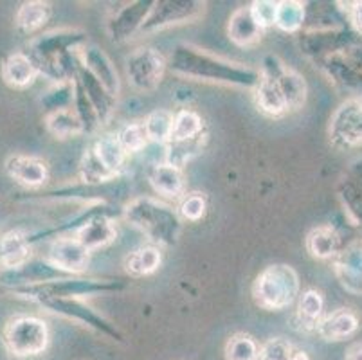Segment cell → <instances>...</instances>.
<instances>
[{"mask_svg":"<svg viewBox=\"0 0 362 360\" xmlns=\"http://www.w3.org/2000/svg\"><path fill=\"white\" fill-rule=\"evenodd\" d=\"M299 290L301 283L294 267L272 263L256 276L252 283V299L262 310L281 312L298 301Z\"/></svg>","mask_w":362,"mask_h":360,"instance_id":"obj_4","label":"cell"},{"mask_svg":"<svg viewBox=\"0 0 362 360\" xmlns=\"http://www.w3.org/2000/svg\"><path fill=\"white\" fill-rule=\"evenodd\" d=\"M45 128L56 139H69L74 135L85 134L80 119L71 108H62V110L49 112L45 117Z\"/></svg>","mask_w":362,"mask_h":360,"instance_id":"obj_35","label":"cell"},{"mask_svg":"<svg viewBox=\"0 0 362 360\" xmlns=\"http://www.w3.org/2000/svg\"><path fill=\"white\" fill-rule=\"evenodd\" d=\"M330 143L339 150L362 146V101L348 99L330 119Z\"/></svg>","mask_w":362,"mask_h":360,"instance_id":"obj_10","label":"cell"},{"mask_svg":"<svg viewBox=\"0 0 362 360\" xmlns=\"http://www.w3.org/2000/svg\"><path fill=\"white\" fill-rule=\"evenodd\" d=\"M207 209V202L206 198H204L202 193H189L180 200L179 206V216L186 222H199L202 220L204 214H206Z\"/></svg>","mask_w":362,"mask_h":360,"instance_id":"obj_42","label":"cell"},{"mask_svg":"<svg viewBox=\"0 0 362 360\" xmlns=\"http://www.w3.org/2000/svg\"><path fill=\"white\" fill-rule=\"evenodd\" d=\"M90 150L94 151L98 161L107 168L108 173H112L114 177H119L124 161H127V151L123 150L116 135H103V137L96 139Z\"/></svg>","mask_w":362,"mask_h":360,"instance_id":"obj_30","label":"cell"},{"mask_svg":"<svg viewBox=\"0 0 362 360\" xmlns=\"http://www.w3.org/2000/svg\"><path fill=\"white\" fill-rule=\"evenodd\" d=\"M72 105H74L72 110L76 112V115L80 119L85 134H94L101 124L100 119H98V114L94 107H92V103L88 101L83 87H81L80 81L74 76H72Z\"/></svg>","mask_w":362,"mask_h":360,"instance_id":"obj_36","label":"cell"},{"mask_svg":"<svg viewBox=\"0 0 362 360\" xmlns=\"http://www.w3.org/2000/svg\"><path fill=\"white\" fill-rule=\"evenodd\" d=\"M358 326H361V321H358L357 313L354 310L339 308L335 312L328 313V315H322L315 332H317L322 341L341 342L355 335Z\"/></svg>","mask_w":362,"mask_h":360,"instance_id":"obj_20","label":"cell"},{"mask_svg":"<svg viewBox=\"0 0 362 360\" xmlns=\"http://www.w3.org/2000/svg\"><path fill=\"white\" fill-rule=\"evenodd\" d=\"M202 135H206L204 119L195 110L184 108L173 115L170 143H186V141H193V139H199Z\"/></svg>","mask_w":362,"mask_h":360,"instance_id":"obj_33","label":"cell"},{"mask_svg":"<svg viewBox=\"0 0 362 360\" xmlns=\"http://www.w3.org/2000/svg\"><path fill=\"white\" fill-rule=\"evenodd\" d=\"M262 74L272 76L278 83L279 91H281L285 103H287L288 114L291 112H298L299 108L305 107L307 103V81L299 72L292 71L287 65L279 62L276 56H267L263 62Z\"/></svg>","mask_w":362,"mask_h":360,"instance_id":"obj_12","label":"cell"},{"mask_svg":"<svg viewBox=\"0 0 362 360\" xmlns=\"http://www.w3.org/2000/svg\"><path fill=\"white\" fill-rule=\"evenodd\" d=\"M114 216H116V214L110 213L92 216L83 227H80V229L76 231L74 238L88 250V252L101 249V247L110 245L117 236V229L116 226H114Z\"/></svg>","mask_w":362,"mask_h":360,"instance_id":"obj_19","label":"cell"},{"mask_svg":"<svg viewBox=\"0 0 362 360\" xmlns=\"http://www.w3.org/2000/svg\"><path fill=\"white\" fill-rule=\"evenodd\" d=\"M166 69V58L153 47H137L127 58L128 81L139 92L156 91Z\"/></svg>","mask_w":362,"mask_h":360,"instance_id":"obj_9","label":"cell"},{"mask_svg":"<svg viewBox=\"0 0 362 360\" xmlns=\"http://www.w3.org/2000/svg\"><path fill=\"white\" fill-rule=\"evenodd\" d=\"M47 260L71 276H81L90 262V252L74 236H64L52 240Z\"/></svg>","mask_w":362,"mask_h":360,"instance_id":"obj_13","label":"cell"},{"mask_svg":"<svg viewBox=\"0 0 362 360\" xmlns=\"http://www.w3.org/2000/svg\"><path fill=\"white\" fill-rule=\"evenodd\" d=\"M49 339L51 333L45 321L35 315L11 317L2 332V342L6 349L16 359L42 355L47 349Z\"/></svg>","mask_w":362,"mask_h":360,"instance_id":"obj_5","label":"cell"},{"mask_svg":"<svg viewBox=\"0 0 362 360\" xmlns=\"http://www.w3.org/2000/svg\"><path fill=\"white\" fill-rule=\"evenodd\" d=\"M33 245L28 234L22 231H9L0 238V270L21 267L31 257Z\"/></svg>","mask_w":362,"mask_h":360,"instance_id":"obj_26","label":"cell"},{"mask_svg":"<svg viewBox=\"0 0 362 360\" xmlns=\"http://www.w3.org/2000/svg\"><path fill=\"white\" fill-rule=\"evenodd\" d=\"M204 139H206V135H202V137L199 139H193V141H186V143H168L166 161H164V163L182 170V166H186L193 157H197V155L202 151Z\"/></svg>","mask_w":362,"mask_h":360,"instance_id":"obj_39","label":"cell"},{"mask_svg":"<svg viewBox=\"0 0 362 360\" xmlns=\"http://www.w3.org/2000/svg\"><path fill=\"white\" fill-rule=\"evenodd\" d=\"M255 103L258 110L269 117H281V115L288 114L285 98L272 76L262 74L258 87L255 88Z\"/></svg>","mask_w":362,"mask_h":360,"instance_id":"obj_27","label":"cell"},{"mask_svg":"<svg viewBox=\"0 0 362 360\" xmlns=\"http://www.w3.org/2000/svg\"><path fill=\"white\" fill-rule=\"evenodd\" d=\"M173 115L170 110H156L148 114L143 121L144 132H146L148 141L159 144H168L171 137V128H173Z\"/></svg>","mask_w":362,"mask_h":360,"instance_id":"obj_37","label":"cell"},{"mask_svg":"<svg viewBox=\"0 0 362 360\" xmlns=\"http://www.w3.org/2000/svg\"><path fill=\"white\" fill-rule=\"evenodd\" d=\"M341 234L335 227L319 226L307 234V250L315 260H332L341 252Z\"/></svg>","mask_w":362,"mask_h":360,"instance_id":"obj_28","label":"cell"},{"mask_svg":"<svg viewBox=\"0 0 362 360\" xmlns=\"http://www.w3.org/2000/svg\"><path fill=\"white\" fill-rule=\"evenodd\" d=\"M166 65L171 72L184 76V78L227 85V87L252 88L255 91L258 87L259 79H262V72L256 71V69L235 64V62L209 54L202 49H197L187 44L177 45L171 51Z\"/></svg>","mask_w":362,"mask_h":360,"instance_id":"obj_1","label":"cell"},{"mask_svg":"<svg viewBox=\"0 0 362 360\" xmlns=\"http://www.w3.org/2000/svg\"><path fill=\"white\" fill-rule=\"evenodd\" d=\"M74 78L78 79L81 87H83L88 101H90L94 110H96L100 123H108V119L112 117V112H114V107H116V98H112L107 92V88H105L103 85L83 67V64L80 62V56H78V65H76Z\"/></svg>","mask_w":362,"mask_h":360,"instance_id":"obj_21","label":"cell"},{"mask_svg":"<svg viewBox=\"0 0 362 360\" xmlns=\"http://www.w3.org/2000/svg\"><path fill=\"white\" fill-rule=\"evenodd\" d=\"M206 13L202 0H153L151 11L141 33H156L171 25L193 24Z\"/></svg>","mask_w":362,"mask_h":360,"instance_id":"obj_8","label":"cell"},{"mask_svg":"<svg viewBox=\"0 0 362 360\" xmlns=\"http://www.w3.org/2000/svg\"><path fill=\"white\" fill-rule=\"evenodd\" d=\"M294 346L283 339V337H272L259 348V360H288Z\"/></svg>","mask_w":362,"mask_h":360,"instance_id":"obj_43","label":"cell"},{"mask_svg":"<svg viewBox=\"0 0 362 360\" xmlns=\"http://www.w3.org/2000/svg\"><path fill=\"white\" fill-rule=\"evenodd\" d=\"M117 141L123 146V150L127 151V155L137 153L143 148H146V144L150 143L146 137V132H144L143 123H128L121 128L116 134Z\"/></svg>","mask_w":362,"mask_h":360,"instance_id":"obj_40","label":"cell"},{"mask_svg":"<svg viewBox=\"0 0 362 360\" xmlns=\"http://www.w3.org/2000/svg\"><path fill=\"white\" fill-rule=\"evenodd\" d=\"M346 360H362V344H354L346 352Z\"/></svg>","mask_w":362,"mask_h":360,"instance_id":"obj_46","label":"cell"},{"mask_svg":"<svg viewBox=\"0 0 362 360\" xmlns=\"http://www.w3.org/2000/svg\"><path fill=\"white\" fill-rule=\"evenodd\" d=\"M6 173L28 190H40L49 178L47 164L29 155H11L4 164Z\"/></svg>","mask_w":362,"mask_h":360,"instance_id":"obj_17","label":"cell"},{"mask_svg":"<svg viewBox=\"0 0 362 360\" xmlns=\"http://www.w3.org/2000/svg\"><path fill=\"white\" fill-rule=\"evenodd\" d=\"M160 263H163V254L156 245L139 247L124 257V269L134 277L150 276V274L157 272Z\"/></svg>","mask_w":362,"mask_h":360,"instance_id":"obj_31","label":"cell"},{"mask_svg":"<svg viewBox=\"0 0 362 360\" xmlns=\"http://www.w3.org/2000/svg\"><path fill=\"white\" fill-rule=\"evenodd\" d=\"M36 76L38 72L25 52H15L2 64V79L13 88L29 87L35 83Z\"/></svg>","mask_w":362,"mask_h":360,"instance_id":"obj_29","label":"cell"},{"mask_svg":"<svg viewBox=\"0 0 362 360\" xmlns=\"http://www.w3.org/2000/svg\"><path fill=\"white\" fill-rule=\"evenodd\" d=\"M151 6H153V0H136L117 9L116 15L112 16L107 24L112 42H124L141 31L144 20L150 15Z\"/></svg>","mask_w":362,"mask_h":360,"instance_id":"obj_15","label":"cell"},{"mask_svg":"<svg viewBox=\"0 0 362 360\" xmlns=\"http://www.w3.org/2000/svg\"><path fill=\"white\" fill-rule=\"evenodd\" d=\"M249 8H251V13L256 18V22H258L263 29L274 25L278 2H274V0H256V2H252V4L249 6Z\"/></svg>","mask_w":362,"mask_h":360,"instance_id":"obj_44","label":"cell"},{"mask_svg":"<svg viewBox=\"0 0 362 360\" xmlns=\"http://www.w3.org/2000/svg\"><path fill=\"white\" fill-rule=\"evenodd\" d=\"M337 197L348 220L362 229V158L355 161L337 184Z\"/></svg>","mask_w":362,"mask_h":360,"instance_id":"obj_16","label":"cell"},{"mask_svg":"<svg viewBox=\"0 0 362 360\" xmlns=\"http://www.w3.org/2000/svg\"><path fill=\"white\" fill-rule=\"evenodd\" d=\"M49 18H51V4L42 2V0H31V2H24L16 9L15 24L22 33L31 35L44 28Z\"/></svg>","mask_w":362,"mask_h":360,"instance_id":"obj_32","label":"cell"},{"mask_svg":"<svg viewBox=\"0 0 362 360\" xmlns=\"http://www.w3.org/2000/svg\"><path fill=\"white\" fill-rule=\"evenodd\" d=\"M123 216L130 226L146 234L157 245L173 247L179 242L180 231H182L179 213L157 198H132L124 206Z\"/></svg>","mask_w":362,"mask_h":360,"instance_id":"obj_2","label":"cell"},{"mask_svg":"<svg viewBox=\"0 0 362 360\" xmlns=\"http://www.w3.org/2000/svg\"><path fill=\"white\" fill-rule=\"evenodd\" d=\"M307 22V4L298 0H281L278 2L274 25L283 33H298Z\"/></svg>","mask_w":362,"mask_h":360,"instance_id":"obj_34","label":"cell"},{"mask_svg":"<svg viewBox=\"0 0 362 360\" xmlns=\"http://www.w3.org/2000/svg\"><path fill=\"white\" fill-rule=\"evenodd\" d=\"M148 180L156 193L166 198H180L186 190L182 170L168 163L153 164L148 171Z\"/></svg>","mask_w":362,"mask_h":360,"instance_id":"obj_24","label":"cell"},{"mask_svg":"<svg viewBox=\"0 0 362 360\" xmlns=\"http://www.w3.org/2000/svg\"><path fill=\"white\" fill-rule=\"evenodd\" d=\"M128 283L124 279H114V277H81L69 276L64 279L40 283V285L22 286V289L6 290L16 297L28 299L33 303H42L47 299H81L85 296H101V294H117L127 290Z\"/></svg>","mask_w":362,"mask_h":360,"instance_id":"obj_3","label":"cell"},{"mask_svg":"<svg viewBox=\"0 0 362 360\" xmlns=\"http://www.w3.org/2000/svg\"><path fill=\"white\" fill-rule=\"evenodd\" d=\"M325 313V299L322 294L314 289L305 290L298 297V308L294 313L296 328L301 332H315L319 321Z\"/></svg>","mask_w":362,"mask_h":360,"instance_id":"obj_25","label":"cell"},{"mask_svg":"<svg viewBox=\"0 0 362 360\" xmlns=\"http://www.w3.org/2000/svg\"><path fill=\"white\" fill-rule=\"evenodd\" d=\"M38 305L47 312L65 317L69 321H74L85 328L92 330V332L100 333L105 339H110V341L119 342V344L124 342L123 332L81 299H47V301H42Z\"/></svg>","mask_w":362,"mask_h":360,"instance_id":"obj_7","label":"cell"},{"mask_svg":"<svg viewBox=\"0 0 362 360\" xmlns=\"http://www.w3.org/2000/svg\"><path fill=\"white\" fill-rule=\"evenodd\" d=\"M71 103H72V79L71 81L56 83L54 88L45 92L44 98H42V105H44L49 112L69 108V105Z\"/></svg>","mask_w":362,"mask_h":360,"instance_id":"obj_41","label":"cell"},{"mask_svg":"<svg viewBox=\"0 0 362 360\" xmlns=\"http://www.w3.org/2000/svg\"><path fill=\"white\" fill-rule=\"evenodd\" d=\"M69 276L71 274L54 267L49 260L29 257L28 262L22 263L21 267L0 270V286H4L6 290L22 289V286H33L40 285V283L54 281V279H64V277Z\"/></svg>","mask_w":362,"mask_h":360,"instance_id":"obj_11","label":"cell"},{"mask_svg":"<svg viewBox=\"0 0 362 360\" xmlns=\"http://www.w3.org/2000/svg\"><path fill=\"white\" fill-rule=\"evenodd\" d=\"M80 62L83 64V67L90 72L94 78L107 88L108 94L112 98H117L119 94V76H117L116 67L112 64V59L101 51L96 45H88L83 47L80 52Z\"/></svg>","mask_w":362,"mask_h":360,"instance_id":"obj_18","label":"cell"},{"mask_svg":"<svg viewBox=\"0 0 362 360\" xmlns=\"http://www.w3.org/2000/svg\"><path fill=\"white\" fill-rule=\"evenodd\" d=\"M334 272L346 292L362 296V238L342 247L334 257Z\"/></svg>","mask_w":362,"mask_h":360,"instance_id":"obj_14","label":"cell"},{"mask_svg":"<svg viewBox=\"0 0 362 360\" xmlns=\"http://www.w3.org/2000/svg\"><path fill=\"white\" fill-rule=\"evenodd\" d=\"M263 31L265 29L256 22L249 6H243V8L236 9L229 16V22H227V36L238 47H251V45H256L262 40Z\"/></svg>","mask_w":362,"mask_h":360,"instance_id":"obj_22","label":"cell"},{"mask_svg":"<svg viewBox=\"0 0 362 360\" xmlns=\"http://www.w3.org/2000/svg\"><path fill=\"white\" fill-rule=\"evenodd\" d=\"M226 360H259V346L251 335L235 333L226 342Z\"/></svg>","mask_w":362,"mask_h":360,"instance_id":"obj_38","label":"cell"},{"mask_svg":"<svg viewBox=\"0 0 362 360\" xmlns=\"http://www.w3.org/2000/svg\"><path fill=\"white\" fill-rule=\"evenodd\" d=\"M348 15H350V22L354 24L355 31L362 35V0L361 2H354L351 8H348Z\"/></svg>","mask_w":362,"mask_h":360,"instance_id":"obj_45","label":"cell"},{"mask_svg":"<svg viewBox=\"0 0 362 360\" xmlns=\"http://www.w3.org/2000/svg\"><path fill=\"white\" fill-rule=\"evenodd\" d=\"M288 360H310V356L307 355V352H305V349L294 348L292 349L291 356H288Z\"/></svg>","mask_w":362,"mask_h":360,"instance_id":"obj_47","label":"cell"},{"mask_svg":"<svg viewBox=\"0 0 362 360\" xmlns=\"http://www.w3.org/2000/svg\"><path fill=\"white\" fill-rule=\"evenodd\" d=\"M319 67L327 72L339 87H342L344 91L351 92L355 95L354 99L362 101V71L361 69L354 67L351 64H348L346 59L342 56H330V58H325L321 62H317Z\"/></svg>","mask_w":362,"mask_h":360,"instance_id":"obj_23","label":"cell"},{"mask_svg":"<svg viewBox=\"0 0 362 360\" xmlns=\"http://www.w3.org/2000/svg\"><path fill=\"white\" fill-rule=\"evenodd\" d=\"M128 193V184L123 177H116L103 184L80 182L74 186L56 187L47 191H33L24 200H83L90 204H108L119 200Z\"/></svg>","mask_w":362,"mask_h":360,"instance_id":"obj_6","label":"cell"}]
</instances>
